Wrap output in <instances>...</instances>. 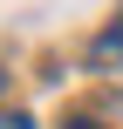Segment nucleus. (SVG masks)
I'll list each match as a JSON object with an SVG mask.
<instances>
[{
    "label": "nucleus",
    "mask_w": 123,
    "mask_h": 129,
    "mask_svg": "<svg viewBox=\"0 0 123 129\" xmlns=\"http://www.w3.org/2000/svg\"><path fill=\"white\" fill-rule=\"evenodd\" d=\"M96 61H103V68H116V61H123V14L96 34Z\"/></svg>",
    "instance_id": "nucleus-1"
},
{
    "label": "nucleus",
    "mask_w": 123,
    "mask_h": 129,
    "mask_svg": "<svg viewBox=\"0 0 123 129\" xmlns=\"http://www.w3.org/2000/svg\"><path fill=\"white\" fill-rule=\"evenodd\" d=\"M0 129H34V116L27 109H0Z\"/></svg>",
    "instance_id": "nucleus-2"
},
{
    "label": "nucleus",
    "mask_w": 123,
    "mask_h": 129,
    "mask_svg": "<svg viewBox=\"0 0 123 129\" xmlns=\"http://www.w3.org/2000/svg\"><path fill=\"white\" fill-rule=\"evenodd\" d=\"M62 129H103V122H89V116H75V122H62Z\"/></svg>",
    "instance_id": "nucleus-3"
}]
</instances>
